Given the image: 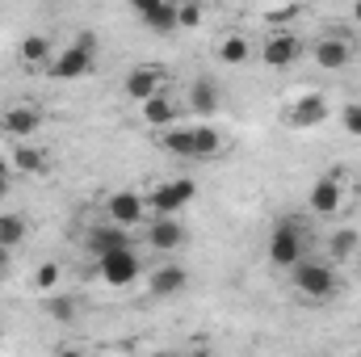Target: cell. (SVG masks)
<instances>
[{
	"instance_id": "603a6c76",
	"label": "cell",
	"mask_w": 361,
	"mask_h": 357,
	"mask_svg": "<svg viewBox=\"0 0 361 357\" xmlns=\"http://www.w3.org/2000/svg\"><path fill=\"white\" fill-rule=\"evenodd\" d=\"M42 311H47L55 324H72V320L80 315V307H76L72 294H47V298H42Z\"/></svg>"
},
{
	"instance_id": "277c9868",
	"label": "cell",
	"mask_w": 361,
	"mask_h": 357,
	"mask_svg": "<svg viewBox=\"0 0 361 357\" xmlns=\"http://www.w3.org/2000/svg\"><path fill=\"white\" fill-rule=\"evenodd\" d=\"M164 68L160 63H139V68H130L126 72V80H122V89H126V97L130 101H139V105H147L152 97H160L164 92Z\"/></svg>"
},
{
	"instance_id": "ba28073f",
	"label": "cell",
	"mask_w": 361,
	"mask_h": 357,
	"mask_svg": "<svg viewBox=\"0 0 361 357\" xmlns=\"http://www.w3.org/2000/svg\"><path fill=\"white\" fill-rule=\"evenodd\" d=\"M143 210H147V202L135 193V189H118V193H109L105 198V214H109V223L114 227H135L139 219H143Z\"/></svg>"
},
{
	"instance_id": "f546056e",
	"label": "cell",
	"mask_w": 361,
	"mask_h": 357,
	"mask_svg": "<svg viewBox=\"0 0 361 357\" xmlns=\"http://www.w3.org/2000/svg\"><path fill=\"white\" fill-rule=\"evenodd\" d=\"M177 21H180V30L202 25V4H177Z\"/></svg>"
},
{
	"instance_id": "d6986e66",
	"label": "cell",
	"mask_w": 361,
	"mask_h": 357,
	"mask_svg": "<svg viewBox=\"0 0 361 357\" xmlns=\"http://www.w3.org/2000/svg\"><path fill=\"white\" fill-rule=\"evenodd\" d=\"M89 248L97 253V261H101V257H109V253H122V248H130V236H126L122 227L105 223V227H92V231H89Z\"/></svg>"
},
{
	"instance_id": "e575fe53",
	"label": "cell",
	"mask_w": 361,
	"mask_h": 357,
	"mask_svg": "<svg viewBox=\"0 0 361 357\" xmlns=\"http://www.w3.org/2000/svg\"><path fill=\"white\" fill-rule=\"evenodd\" d=\"M353 21H357V25H361V0H357V4H353Z\"/></svg>"
},
{
	"instance_id": "7402d4cb",
	"label": "cell",
	"mask_w": 361,
	"mask_h": 357,
	"mask_svg": "<svg viewBox=\"0 0 361 357\" xmlns=\"http://www.w3.org/2000/svg\"><path fill=\"white\" fill-rule=\"evenodd\" d=\"M223 152V135L214 126H193V160H210Z\"/></svg>"
},
{
	"instance_id": "e0dca14e",
	"label": "cell",
	"mask_w": 361,
	"mask_h": 357,
	"mask_svg": "<svg viewBox=\"0 0 361 357\" xmlns=\"http://www.w3.org/2000/svg\"><path fill=\"white\" fill-rule=\"evenodd\" d=\"M139 118L147 122V126H160V131H173L177 126V118H180V105L173 101V97H152L147 105H139Z\"/></svg>"
},
{
	"instance_id": "4fadbf2b",
	"label": "cell",
	"mask_w": 361,
	"mask_h": 357,
	"mask_svg": "<svg viewBox=\"0 0 361 357\" xmlns=\"http://www.w3.org/2000/svg\"><path fill=\"white\" fill-rule=\"evenodd\" d=\"M189 286V273L180 265H156L152 273H147V290H152V298H173V294H180Z\"/></svg>"
},
{
	"instance_id": "484cf974",
	"label": "cell",
	"mask_w": 361,
	"mask_h": 357,
	"mask_svg": "<svg viewBox=\"0 0 361 357\" xmlns=\"http://www.w3.org/2000/svg\"><path fill=\"white\" fill-rule=\"evenodd\" d=\"M328 248H332V261H349V257H353V248H357V231H353V227H341V231H332Z\"/></svg>"
},
{
	"instance_id": "9c48e42d",
	"label": "cell",
	"mask_w": 361,
	"mask_h": 357,
	"mask_svg": "<svg viewBox=\"0 0 361 357\" xmlns=\"http://www.w3.org/2000/svg\"><path fill=\"white\" fill-rule=\"evenodd\" d=\"M135 17H139L152 34H173V30H180L177 4H173V0H135Z\"/></svg>"
},
{
	"instance_id": "3957f363",
	"label": "cell",
	"mask_w": 361,
	"mask_h": 357,
	"mask_svg": "<svg viewBox=\"0 0 361 357\" xmlns=\"http://www.w3.org/2000/svg\"><path fill=\"white\" fill-rule=\"evenodd\" d=\"M307 257H302V227L298 223H277L269 231V265L277 269H294V265H302Z\"/></svg>"
},
{
	"instance_id": "d590c367",
	"label": "cell",
	"mask_w": 361,
	"mask_h": 357,
	"mask_svg": "<svg viewBox=\"0 0 361 357\" xmlns=\"http://www.w3.org/2000/svg\"><path fill=\"white\" fill-rule=\"evenodd\" d=\"M189 357H210V353H189Z\"/></svg>"
},
{
	"instance_id": "6da1fadb",
	"label": "cell",
	"mask_w": 361,
	"mask_h": 357,
	"mask_svg": "<svg viewBox=\"0 0 361 357\" xmlns=\"http://www.w3.org/2000/svg\"><path fill=\"white\" fill-rule=\"evenodd\" d=\"M294 290L311 303H328L336 294V269L328 261H302L294 265Z\"/></svg>"
},
{
	"instance_id": "7c38bea8",
	"label": "cell",
	"mask_w": 361,
	"mask_h": 357,
	"mask_svg": "<svg viewBox=\"0 0 361 357\" xmlns=\"http://www.w3.org/2000/svg\"><path fill=\"white\" fill-rule=\"evenodd\" d=\"M324 118H328V101H324V92H302L298 101H290V126L307 131V126H319Z\"/></svg>"
},
{
	"instance_id": "ffe728a7",
	"label": "cell",
	"mask_w": 361,
	"mask_h": 357,
	"mask_svg": "<svg viewBox=\"0 0 361 357\" xmlns=\"http://www.w3.org/2000/svg\"><path fill=\"white\" fill-rule=\"evenodd\" d=\"M13 173L42 177V173H51V156L38 152V147H30V143H17V147H13Z\"/></svg>"
},
{
	"instance_id": "4316f807",
	"label": "cell",
	"mask_w": 361,
	"mask_h": 357,
	"mask_svg": "<svg viewBox=\"0 0 361 357\" xmlns=\"http://www.w3.org/2000/svg\"><path fill=\"white\" fill-rule=\"evenodd\" d=\"M302 17V4H281V8H265V21L273 25V34H286L290 21Z\"/></svg>"
},
{
	"instance_id": "d4e9b609",
	"label": "cell",
	"mask_w": 361,
	"mask_h": 357,
	"mask_svg": "<svg viewBox=\"0 0 361 357\" xmlns=\"http://www.w3.org/2000/svg\"><path fill=\"white\" fill-rule=\"evenodd\" d=\"M25 236H30V227H25V219H21V214H0V248H8V253H13Z\"/></svg>"
},
{
	"instance_id": "f1b7e54d",
	"label": "cell",
	"mask_w": 361,
	"mask_h": 357,
	"mask_svg": "<svg viewBox=\"0 0 361 357\" xmlns=\"http://www.w3.org/2000/svg\"><path fill=\"white\" fill-rule=\"evenodd\" d=\"M341 122H345V131H349V135H357V139H361V101H349V105H345Z\"/></svg>"
},
{
	"instance_id": "9a60e30c",
	"label": "cell",
	"mask_w": 361,
	"mask_h": 357,
	"mask_svg": "<svg viewBox=\"0 0 361 357\" xmlns=\"http://www.w3.org/2000/svg\"><path fill=\"white\" fill-rule=\"evenodd\" d=\"M219 101H223V89H219L214 76H197V80H193V89H189V109H193V114L214 118V114H219Z\"/></svg>"
},
{
	"instance_id": "836d02e7",
	"label": "cell",
	"mask_w": 361,
	"mask_h": 357,
	"mask_svg": "<svg viewBox=\"0 0 361 357\" xmlns=\"http://www.w3.org/2000/svg\"><path fill=\"white\" fill-rule=\"evenodd\" d=\"M8 189H13V181H0V198H4V193H8Z\"/></svg>"
},
{
	"instance_id": "7a4b0ae2",
	"label": "cell",
	"mask_w": 361,
	"mask_h": 357,
	"mask_svg": "<svg viewBox=\"0 0 361 357\" xmlns=\"http://www.w3.org/2000/svg\"><path fill=\"white\" fill-rule=\"evenodd\" d=\"M193 193H197V185H193L189 177H177V181H164V185H156V189H152L143 202H147V206H152L160 219H177L180 210L193 202Z\"/></svg>"
},
{
	"instance_id": "2e32d148",
	"label": "cell",
	"mask_w": 361,
	"mask_h": 357,
	"mask_svg": "<svg viewBox=\"0 0 361 357\" xmlns=\"http://www.w3.org/2000/svg\"><path fill=\"white\" fill-rule=\"evenodd\" d=\"M51 51H55L51 34H25L21 47H17V59H21L30 72H38V68H51Z\"/></svg>"
},
{
	"instance_id": "44dd1931",
	"label": "cell",
	"mask_w": 361,
	"mask_h": 357,
	"mask_svg": "<svg viewBox=\"0 0 361 357\" xmlns=\"http://www.w3.org/2000/svg\"><path fill=\"white\" fill-rule=\"evenodd\" d=\"M219 63H227V68H240V63H248V55H252V47H248V34H227L223 42H219Z\"/></svg>"
},
{
	"instance_id": "83f0119b",
	"label": "cell",
	"mask_w": 361,
	"mask_h": 357,
	"mask_svg": "<svg viewBox=\"0 0 361 357\" xmlns=\"http://www.w3.org/2000/svg\"><path fill=\"white\" fill-rule=\"evenodd\" d=\"M55 286H59V265H55V261H47V265H38V269H34V290L51 294Z\"/></svg>"
},
{
	"instance_id": "ac0fdd59",
	"label": "cell",
	"mask_w": 361,
	"mask_h": 357,
	"mask_svg": "<svg viewBox=\"0 0 361 357\" xmlns=\"http://www.w3.org/2000/svg\"><path fill=\"white\" fill-rule=\"evenodd\" d=\"M147 244H152L156 253H177L180 244H185V227H180V219H156V223L147 227Z\"/></svg>"
},
{
	"instance_id": "52a82bcc",
	"label": "cell",
	"mask_w": 361,
	"mask_h": 357,
	"mask_svg": "<svg viewBox=\"0 0 361 357\" xmlns=\"http://www.w3.org/2000/svg\"><path fill=\"white\" fill-rule=\"evenodd\" d=\"M307 202H311L315 214H336V210L345 206V181H341V169H332L328 177L315 181L311 193H307Z\"/></svg>"
},
{
	"instance_id": "8992f818",
	"label": "cell",
	"mask_w": 361,
	"mask_h": 357,
	"mask_svg": "<svg viewBox=\"0 0 361 357\" xmlns=\"http://www.w3.org/2000/svg\"><path fill=\"white\" fill-rule=\"evenodd\" d=\"M97 269H101V282H105V286H114V290H122V286L139 282V273H143L139 257H135V248H122V253L101 257V261H97Z\"/></svg>"
},
{
	"instance_id": "4dcf8cb0",
	"label": "cell",
	"mask_w": 361,
	"mask_h": 357,
	"mask_svg": "<svg viewBox=\"0 0 361 357\" xmlns=\"http://www.w3.org/2000/svg\"><path fill=\"white\" fill-rule=\"evenodd\" d=\"M0 181H13V160L0 156Z\"/></svg>"
},
{
	"instance_id": "8fae6325",
	"label": "cell",
	"mask_w": 361,
	"mask_h": 357,
	"mask_svg": "<svg viewBox=\"0 0 361 357\" xmlns=\"http://www.w3.org/2000/svg\"><path fill=\"white\" fill-rule=\"evenodd\" d=\"M298 51H302V42H298V34H269L265 38V47H261V59H265V68H290L294 59H298Z\"/></svg>"
},
{
	"instance_id": "5bb4252c",
	"label": "cell",
	"mask_w": 361,
	"mask_h": 357,
	"mask_svg": "<svg viewBox=\"0 0 361 357\" xmlns=\"http://www.w3.org/2000/svg\"><path fill=\"white\" fill-rule=\"evenodd\" d=\"M0 126H4V135H13V139H30V135H38V126H42V109H34V105H13V109L0 118Z\"/></svg>"
},
{
	"instance_id": "30bf717a",
	"label": "cell",
	"mask_w": 361,
	"mask_h": 357,
	"mask_svg": "<svg viewBox=\"0 0 361 357\" xmlns=\"http://www.w3.org/2000/svg\"><path fill=\"white\" fill-rule=\"evenodd\" d=\"M89 72H92V55L89 51H80L76 42H72L63 55H55L51 68H47L51 80H80V76H89Z\"/></svg>"
},
{
	"instance_id": "1f68e13d",
	"label": "cell",
	"mask_w": 361,
	"mask_h": 357,
	"mask_svg": "<svg viewBox=\"0 0 361 357\" xmlns=\"http://www.w3.org/2000/svg\"><path fill=\"white\" fill-rule=\"evenodd\" d=\"M8 265H13V253H8V248H0V273H4Z\"/></svg>"
},
{
	"instance_id": "d6a6232c",
	"label": "cell",
	"mask_w": 361,
	"mask_h": 357,
	"mask_svg": "<svg viewBox=\"0 0 361 357\" xmlns=\"http://www.w3.org/2000/svg\"><path fill=\"white\" fill-rule=\"evenodd\" d=\"M59 357H85L80 349H59Z\"/></svg>"
},
{
	"instance_id": "cb8c5ba5",
	"label": "cell",
	"mask_w": 361,
	"mask_h": 357,
	"mask_svg": "<svg viewBox=\"0 0 361 357\" xmlns=\"http://www.w3.org/2000/svg\"><path fill=\"white\" fill-rule=\"evenodd\" d=\"M160 143H164V152H173L180 160H193V126H173V131H164Z\"/></svg>"
},
{
	"instance_id": "5b68a950",
	"label": "cell",
	"mask_w": 361,
	"mask_h": 357,
	"mask_svg": "<svg viewBox=\"0 0 361 357\" xmlns=\"http://www.w3.org/2000/svg\"><path fill=\"white\" fill-rule=\"evenodd\" d=\"M353 55H357V47H353L345 34H324V38H315V47H311L315 68H328V72L349 68V63H353Z\"/></svg>"
}]
</instances>
